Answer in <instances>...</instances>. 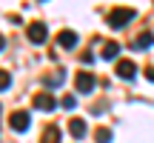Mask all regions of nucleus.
Returning <instances> with one entry per match:
<instances>
[{"mask_svg":"<svg viewBox=\"0 0 154 143\" xmlns=\"http://www.w3.org/2000/svg\"><path fill=\"white\" fill-rule=\"evenodd\" d=\"M134 17H137V11H134L131 6H117V9L109 11V17H106V20H109L111 29H123V26H128Z\"/></svg>","mask_w":154,"mask_h":143,"instance_id":"obj_1","label":"nucleus"},{"mask_svg":"<svg viewBox=\"0 0 154 143\" xmlns=\"http://www.w3.org/2000/svg\"><path fill=\"white\" fill-rule=\"evenodd\" d=\"M94 86H97V80H94L91 72H77V77H74V89H77V94H88V92H94Z\"/></svg>","mask_w":154,"mask_h":143,"instance_id":"obj_2","label":"nucleus"},{"mask_svg":"<svg viewBox=\"0 0 154 143\" xmlns=\"http://www.w3.org/2000/svg\"><path fill=\"white\" fill-rule=\"evenodd\" d=\"M26 37L32 40L34 46L46 43V40H49V29H46V23H29V29H26Z\"/></svg>","mask_w":154,"mask_h":143,"instance_id":"obj_3","label":"nucleus"},{"mask_svg":"<svg viewBox=\"0 0 154 143\" xmlns=\"http://www.w3.org/2000/svg\"><path fill=\"white\" fill-rule=\"evenodd\" d=\"M32 106H34V109H40V112H54L57 100H54V94L40 92V94H34V97H32Z\"/></svg>","mask_w":154,"mask_h":143,"instance_id":"obj_4","label":"nucleus"},{"mask_svg":"<svg viewBox=\"0 0 154 143\" xmlns=\"http://www.w3.org/2000/svg\"><path fill=\"white\" fill-rule=\"evenodd\" d=\"M29 123H32V115H29V112H11L9 115V126L14 129V132H26Z\"/></svg>","mask_w":154,"mask_h":143,"instance_id":"obj_5","label":"nucleus"},{"mask_svg":"<svg viewBox=\"0 0 154 143\" xmlns=\"http://www.w3.org/2000/svg\"><path fill=\"white\" fill-rule=\"evenodd\" d=\"M86 132H88V126H86L83 117H72V120H69V135H72L74 140H83V138H86Z\"/></svg>","mask_w":154,"mask_h":143,"instance_id":"obj_6","label":"nucleus"},{"mask_svg":"<svg viewBox=\"0 0 154 143\" xmlns=\"http://www.w3.org/2000/svg\"><path fill=\"white\" fill-rule=\"evenodd\" d=\"M114 72H117V77H123V80H134V75H137V66H134L131 60H117Z\"/></svg>","mask_w":154,"mask_h":143,"instance_id":"obj_7","label":"nucleus"},{"mask_svg":"<svg viewBox=\"0 0 154 143\" xmlns=\"http://www.w3.org/2000/svg\"><path fill=\"white\" fill-rule=\"evenodd\" d=\"M57 43H60V49H74V46H77V32L63 29V32L57 34Z\"/></svg>","mask_w":154,"mask_h":143,"instance_id":"obj_8","label":"nucleus"},{"mask_svg":"<svg viewBox=\"0 0 154 143\" xmlns=\"http://www.w3.org/2000/svg\"><path fill=\"white\" fill-rule=\"evenodd\" d=\"M117 55H120V43H114V40L103 43V49H100V57H103V60H114Z\"/></svg>","mask_w":154,"mask_h":143,"instance_id":"obj_9","label":"nucleus"},{"mask_svg":"<svg viewBox=\"0 0 154 143\" xmlns=\"http://www.w3.org/2000/svg\"><path fill=\"white\" fill-rule=\"evenodd\" d=\"M40 143H60V129L51 123V126L43 129V138H40Z\"/></svg>","mask_w":154,"mask_h":143,"instance_id":"obj_10","label":"nucleus"},{"mask_svg":"<svg viewBox=\"0 0 154 143\" xmlns=\"http://www.w3.org/2000/svg\"><path fill=\"white\" fill-rule=\"evenodd\" d=\"M134 46H137V49H151V46H154V34H151V32H143V34H137Z\"/></svg>","mask_w":154,"mask_h":143,"instance_id":"obj_11","label":"nucleus"},{"mask_svg":"<svg viewBox=\"0 0 154 143\" xmlns=\"http://www.w3.org/2000/svg\"><path fill=\"white\" fill-rule=\"evenodd\" d=\"M43 83H46V89H57L63 83V72H57V75H46Z\"/></svg>","mask_w":154,"mask_h":143,"instance_id":"obj_12","label":"nucleus"},{"mask_svg":"<svg viewBox=\"0 0 154 143\" xmlns=\"http://www.w3.org/2000/svg\"><path fill=\"white\" fill-rule=\"evenodd\" d=\"M94 140H97V143H109V140H111V132H109L106 126H100L97 132H94Z\"/></svg>","mask_w":154,"mask_h":143,"instance_id":"obj_13","label":"nucleus"},{"mask_svg":"<svg viewBox=\"0 0 154 143\" xmlns=\"http://www.w3.org/2000/svg\"><path fill=\"white\" fill-rule=\"evenodd\" d=\"M9 86H11V75L6 69H0V92H6Z\"/></svg>","mask_w":154,"mask_h":143,"instance_id":"obj_14","label":"nucleus"},{"mask_svg":"<svg viewBox=\"0 0 154 143\" xmlns=\"http://www.w3.org/2000/svg\"><path fill=\"white\" fill-rule=\"evenodd\" d=\"M77 106V97L74 94H66V97H63V109H74Z\"/></svg>","mask_w":154,"mask_h":143,"instance_id":"obj_15","label":"nucleus"},{"mask_svg":"<svg viewBox=\"0 0 154 143\" xmlns=\"http://www.w3.org/2000/svg\"><path fill=\"white\" fill-rule=\"evenodd\" d=\"M80 57H83V63H91V60H94V55H91V52H83Z\"/></svg>","mask_w":154,"mask_h":143,"instance_id":"obj_16","label":"nucleus"},{"mask_svg":"<svg viewBox=\"0 0 154 143\" xmlns=\"http://www.w3.org/2000/svg\"><path fill=\"white\" fill-rule=\"evenodd\" d=\"M146 77H149V80L154 83V66H146Z\"/></svg>","mask_w":154,"mask_h":143,"instance_id":"obj_17","label":"nucleus"},{"mask_svg":"<svg viewBox=\"0 0 154 143\" xmlns=\"http://www.w3.org/2000/svg\"><path fill=\"white\" fill-rule=\"evenodd\" d=\"M3 49H6V37L0 34V52H3Z\"/></svg>","mask_w":154,"mask_h":143,"instance_id":"obj_18","label":"nucleus"}]
</instances>
